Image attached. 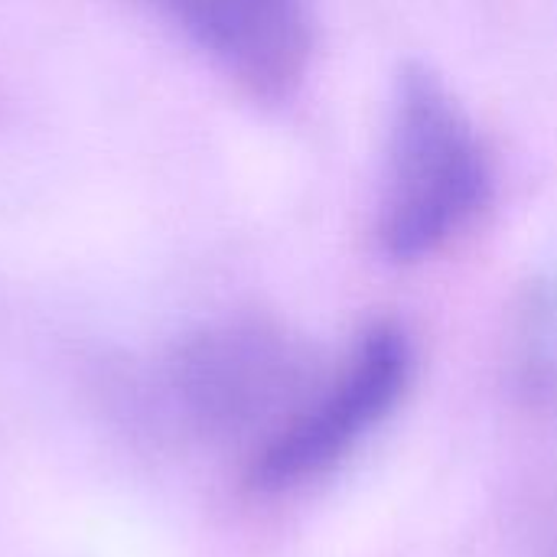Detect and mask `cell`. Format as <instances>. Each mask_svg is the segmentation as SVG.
<instances>
[{
  "label": "cell",
  "mask_w": 557,
  "mask_h": 557,
  "mask_svg": "<svg viewBox=\"0 0 557 557\" xmlns=\"http://www.w3.org/2000/svg\"><path fill=\"white\" fill-rule=\"evenodd\" d=\"M493 193L486 147L450 88L424 65L398 75L379 245L392 261H421L463 235Z\"/></svg>",
  "instance_id": "cell-1"
},
{
  "label": "cell",
  "mask_w": 557,
  "mask_h": 557,
  "mask_svg": "<svg viewBox=\"0 0 557 557\" xmlns=\"http://www.w3.org/2000/svg\"><path fill=\"white\" fill-rule=\"evenodd\" d=\"M411 375V343L392 326H372L336 382L297 411L255 457L251 483L277 493L330 470L372 424H379L405 392Z\"/></svg>",
  "instance_id": "cell-2"
},
{
  "label": "cell",
  "mask_w": 557,
  "mask_h": 557,
  "mask_svg": "<svg viewBox=\"0 0 557 557\" xmlns=\"http://www.w3.org/2000/svg\"><path fill=\"white\" fill-rule=\"evenodd\" d=\"M228 78L258 98H284L307 72V0H147Z\"/></svg>",
  "instance_id": "cell-3"
},
{
  "label": "cell",
  "mask_w": 557,
  "mask_h": 557,
  "mask_svg": "<svg viewBox=\"0 0 557 557\" xmlns=\"http://www.w3.org/2000/svg\"><path fill=\"white\" fill-rule=\"evenodd\" d=\"M297 346L271 326H222L193 339L180 356L186 405L215 428H232L271 411L304 379Z\"/></svg>",
  "instance_id": "cell-4"
}]
</instances>
